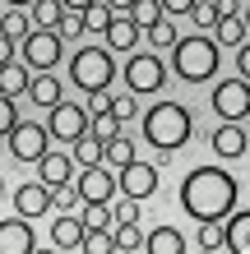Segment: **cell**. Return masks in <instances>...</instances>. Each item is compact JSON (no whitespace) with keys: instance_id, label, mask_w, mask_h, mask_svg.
<instances>
[{"instance_id":"obj_1","label":"cell","mask_w":250,"mask_h":254,"mask_svg":"<svg viewBox=\"0 0 250 254\" xmlns=\"http://www.w3.org/2000/svg\"><path fill=\"white\" fill-rule=\"evenodd\" d=\"M176 199H181L185 217H195V222H227L241 208V181L223 167H195V171H185Z\"/></svg>"},{"instance_id":"obj_2","label":"cell","mask_w":250,"mask_h":254,"mask_svg":"<svg viewBox=\"0 0 250 254\" xmlns=\"http://www.w3.org/2000/svg\"><path fill=\"white\" fill-rule=\"evenodd\" d=\"M190 134H195V116H190L181 102H153V107L144 111V139H149L158 153L185 148Z\"/></svg>"},{"instance_id":"obj_3","label":"cell","mask_w":250,"mask_h":254,"mask_svg":"<svg viewBox=\"0 0 250 254\" xmlns=\"http://www.w3.org/2000/svg\"><path fill=\"white\" fill-rule=\"evenodd\" d=\"M218 65H223V47H213V37H176L171 47V69L181 83H209Z\"/></svg>"},{"instance_id":"obj_4","label":"cell","mask_w":250,"mask_h":254,"mask_svg":"<svg viewBox=\"0 0 250 254\" xmlns=\"http://www.w3.org/2000/svg\"><path fill=\"white\" fill-rule=\"evenodd\" d=\"M111 79H116V61L107 47H79L70 56V83L79 93H102V88H111Z\"/></svg>"},{"instance_id":"obj_5","label":"cell","mask_w":250,"mask_h":254,"mask_svg":"<svg viewBox=\"0 0 250 254\" xmlns=\"http://www.w3.org/2000/svg\"><path fill=\"white\" fill-rule=\"evenodd\" d=\"M14 47H19V56H23L19 65L37 69V74H51V65L61 61V51H65V42L56 37L51 28H33V33H28V37H19Z\"/></svg>"},{"instance_id":"obj_6","label":"cell","mask_w":250,"mask_h":254,"mask_svg":"<svg viewBox=\"0 0 250 254\" xmlns=\"http://www.w3.org/2000/svg\"><path fill=\"white\" fill-rule=\"evenodd\" d=\"M209 107L218 111L223 125H246V111H250V83L246 79H223L209 93Z\"/></svg>"},{"instance_id":"obj_7","label":"cell","mask_w":250,"mask_h":254,"mask_svg":"<svg viewBox=\"0 0 250 254\" xmlns=\"http://www.w3.org/2000/svg\"><path fill=\"white\" fill-rule=\"evenodd\" d=\"M125 83H130V93H163V83H167V65H163V56H153V51L130 56V65H125Z\"/></svg>"},{"instance_id":"obj_8","label":"cell","mask_w":250,"mask_h":254,"mask_svg":"<svg viewBox=\"0 0 250 254\" xmlns=\"http://www.w3.org/2000/svg\"><path fill=\"white\" fill-rule=\"evenodd\" d=\"M116 190H121L125 194V199H153V194H158V167H149V162H125V167L121 171H116Z\"/></svg>"},{"instance_id":"obj_9","label":"cell","mask_w":250,"mask_h":254,"mask_svg":"<svg viewBox=\"0 0 250 254\" xmlns=\"http://www.w3.org/2000/svg\"><path fill=\"white\" fill-rule=\"evenodd\" d=\"M5 139H9V153L19 157V162H37V157L51 148V134H47V125H37V121H19V125H14V129L5 134Z\"/></svg>"},{"instance_id":"obj_10","label":"cell","mask_w":250,"mask_h":254,"mask_svg":"<svg viewBox=\"0 0 250 254\" xmlns=\"http://www.w3.org/2000/svg\"><path fill=\"white\" fill-rule=\"evenodd\" d=\"M47 134L61 143H75L79 134H88V111L79 102H56L51 107V121H47Z\"/></svg>"},{"instance_id":"obj_11","label":"cell","mask_w":250,"mask_h":254,"mask_svg":"<svg viewBox=\"0 0 250 254\" xmlns=\"http://www.w3.org/2000/svg\"><path fill=\"white\" fill-rule=\"evenodd\" d=\"M75 185V194H79V203H111V194H116V176L102 167H83L79 171V181H70Z\"/></svg>"},{"instance_id":"obj_12","label":"cell","mask_w":250,"mask_h":254,"mask_svg":"<svg viewBox=\"0 0 250 254\" xmlns=\"http://www.w3.org/2000/svg\"><path fill=\"white\" fill-rule=\"evenodd\" d=\"M33 250H37L33 222H23V217H5L0 222V254H33Z\"/></svg>"},{"instance_id":"obj_13","label":"cell","mask_w":250,"mask_h":254,"mask_svg":"<svg viewBox=\"0 0 250 254\" xmlns=\"http://www.w3.org/2000/svg\"><path fill=\"white\" fill-rule=\"evenodd\" d=\"M75 181V162H70V153H42L37 157V185H47V190H61Z\"/></svg>"},{"instance_id":"obj_14","label":"cell","mask_w":250,"mask_h":254,"mask_svg":"<svg viewBox=\"0 0 250 254\" xmlns=\"http://www.w3.org/2000/svg\"><path fill=\"white\" fill-rule=\"evenodd\" d=\"M51 208V190L47 185H37V181H28V185H19L14 190V213H19L23 222H33V217H42Z\"/></svg>"},{"instance_id":"obj_15","label":"cell","mask_w":250,"mask_h":254,"mask_svg":"<svg viewBox=\"0 0 250 254\" xmlns=\"http://www.w3.org/2000/svg\"><path fill=\"white\" fill-rule=\"evenodd\" d=\"M209 143L223 162H237V157H246V125H218Z\"/></svg>"},{"instance_id":"obj_16","label":"cell","mask_w":250,"mask_h":254,"mask_svg":"<svg viewBox=\"0 0 250 254\" xmlns=\"http://www.w3.org/2000/svg\"><path fill=\"white\" fill-rule=\"evenodd\" d=\"M223 245L232 254H250V213L246 208H237V213L223 222Z\"/></svg>"},{"instance_id":"obj_17","label":"cell","mask_w":250,"mask_h":254,"mask_svg":"<svg viewBox=\"0 0 250 254\" xmlns=\"http://www.w3.org/2000/svg\"><path fill=\"white\" fill-rule=\"evenodd\" d=\"M102 37H107V51H135L139 42V28L125 19V14H111V23L102 28Z\"/></svg>"},{"instance_id":"obj_18","label":"cell","mask_w":250,"mask_h":254,"mask_svg":"<svg viewBox=\"0 0 250 254\" xmlns=\"http://www.w3.org/2000/svg\"><path fill=\"white\" fill-rule=\"evenodd\" d=\"M28 97H33L42 111H51L56 102H65L61 97V79H56V74H37V79H28Z\"/></svg>"},{"instance_id":"obj_19","label":"cell","mask_w":250,"mask_h":254,"mask_svg":"<svg viewBox=\"0 0 250 254\" xmlns=\"http://www.w3.org/2000/svg\"><path fill=\"white\" fill-rule=\"evenodd\" d=\"M213 47H246V19L241 14H227V19H218L213 23Z\"/></svg>"},{"instance_id":"obj_20","label":"cell","mask_w":250,"mask_h":254,"mask_svg":"<svg viewBox=\"0 0 250 254\" xmlns=\"http://www.w3.org/2000/svg\"><path fill=\"white\" fill-rule=\"evenodd\" d=\"M144 245H149V254H185V236L176 227H153L144 236Z\"/></svg>"},{"instance_id":"obj_21","label":"cell","mask_w":250,"mask_h":254,"mask_svg":"<svg viewBox=\"0 0 250 254\" xmlns=\"http://www.w3.org/2000/svg\"><path fill=\"white\" fill-rule=\"evenodd\" d=\"M28 79H33V69H28V65L5 61V65H0V97H19V93H28Z\"/></svg>"},{"instance_id":"obj_22","label":"cell","mask_w":250,"mask_h":254,"mask_svg":"<svg viewBox=\"0 0 250 254\" xmlns=\"http://www.w3.org/2000/svg\"><path fill=\"white\" fill-rule=\"evenodd\" d=\"M51 241H56V250H75V245L83 241L79 217H75V213H61V217L51 222Z\"/></svg>"},{"instance_id":"obj_23","label":"cell","mask_w":250,"mask_h":254,"mask_svg":"<svg viewBox=\"0 0 250 254\" xmlns=\"http://www.w3.org/2000/svg\"><path fill=\"white\" fill-rule=\"evenodd\" d=\"M125 162H135V143H130L125 134L102 139V167H125Z\"/></svg>"},{"instance_id":"obj_24","label":"cell","mask_w":250,"mask_h":254,"mask_svg":"<svg viewBox=\"0 0 250 254\" xmlns=\"http://www.w3.org/2000/svg\"><path fill=\"white\" fill-rule=\"evenodd\" d=\"M23 14H28V28H56V19H61V0H33Z\"/></svg>"},{"instance_id":"obj_25","label":"cell","mask_w":250,"mask_h":254,"mask_svg":"<svg viewBox=\"0 0 250 254\" xmlns=\"http://www.w3.org/2000/svg\"><path fill=\"white\" fill-rule=\"evenodd\" d=\"M79 227L83 231H111V203H83Z\"/></svg>"},{"instance_id":"obj_26","label":"cell","mask_w":250,"mask_h":254,"mask_svg":"<svg viewBox=\"0 0 250 254\" xmlns=\"http://www.w3.org/2000/svg\"><path fill=\"white\" fill-rule=\"evenodd\" d=\"M70 162H79V167H97V162H102V139H97V134H79V139H75V157H70Z\"/></svg>"},{"instance_id":"obj_27","label":"cell","mask_w":250,"mask_h":254,"mask_svg":"<svg viewBox=\"0 0 250 254\" xmlns=\"http://www.w3.org/2000/svg\"><path fill=\"white\" fill-rule=\"evenodd\" d=\"M176 37H181V33H176V23H171V19H153V23H149V47L171 51V47H176Z\"/></svg>"},{"instance_id":"obj_28","label":"cell","mask_w":250,"mask_h":254,"mask_svg":"<svg viewBox=\"0 0 250 254\" xmlns=\"http://www.w3.org/2000/svg\"><path fill=\"white\" fill-rule=\"evenodd\" d=\"M33 28H28V14L23 9H5L0 14V37H9V42H19V37H28Z\"/></svg>"},{"instance_id":"obj_29","label":"cell","mask_w":250,"mask_h":254,"mask_svg":"<svg viewBox=\"0 0 250 254\" xmlns=\"http://www.w3.org/2000/svg\"><path fill=\"white\" fill-rule=\"evenodd\" d=\"M125 19L135 23V28H149L153 19H163V5H158V0H135V5L125 9Z\"/></svg>"},{"instance_id":"obj_30","label":"cell","mask_w":250,"mask_h":254,"mask_svg":"<svg viewBox=\"0 0 250 254\" xmlns=\"http://www.w3.org/2000/svg\"><path fill=\"white\" fill-rule=\"evenodd\" d=\"M139 245H144V231H139V227H116V236H111V250L139 254Z\"/></svg>"},{"instance_id":"obj_31","label":"cell","mask_w":250,"mask_h":254,"mask_svg":"<svg viewBox=\"0 0 250 254\" xmlns=\"http://www.w3.org/2000/svg\"><path fill=\"white\" fill-rule=\"evenodd\" d=\"M79 250H83V254H116V250H111V231H83Z\"/></svg>"},{"instance_id":"obj_32","label":"cell","mask_w":250,"mask_h":254,"mask_svg":"<svg viewBox=\"0 0 250 254\" xmlns=\"http://www.w3.org/2000/svg\"><path fill=\"white\" fill-rule=\"evenodd\" d=\"M111 116H116V121H135V116H139L135 93H116V97H111Z\"/></svg>"},{"instance_id":"obj_33","label":"cell","mask_w":250,"mask_h":254,"mask_svg":"<svg viewBox=\"0 0 250 254\" xmlns=\"http://www.w3.org/2000/svg\"><path fill=\"white\" fill-rule=\"evenodd\" d=\"M111 222H116V227H139V203H135V199L111 203Z\"/></svg>"},{"instance_id":"obj_34","label":"cell","mask_w":250,"mask_h":254,"mask_svg":"<svg viewBox=\"0 0 250 254\" xmlns=\"http://www.w3.org/2000/svg\"><path fill=\"white\" fill-rule=\"evenodd\" d=\"M88 134H97V139H111V134H121V121L107 111V116H88Z\"/></svg>"},{"instance_id":"obj_35","label":"cell","mask_w":250,"mask_h":254,"mask_svg":"<svg viewBox=\"0 0 250 254\" xmlns=\"http://www.w3.org/2000/svg\"><path fill=\"white\" fill-rule=\"evenodd\" d=\"M107 23H111V9H102V5H88L83 9V33H102Z\"/></svg>"},{"instance_id":"obj_36","label":"cell","mask_w":250,"mask_h":254,"mask_svg":"<svg viewBox=\"0 0 250 254\" xmlns=\"http://www.w3.org/2000/svg\"><path fill=\"white\" fill-rule=\"evenodd\" d=\"M223 245V222H199V250H218Z\"/></svg>"},{"instance_id":"obj_37","label":"cell","mask_w":250,"mask_h":254,"mask_svg":"<svg viewBox=\"0 0 250 254\" xmlns=\"http://www.w3.org/2000/svg\"><path fill=\"white\" fill-rule=\"evenodd\" d=\"M190 19H195L199 28H213V23H218V9H213V0H195V5H190Z\"/></svg>"},{"instance_id":"obj_38","label":"cell","mask_w":250,"mask_h":254,"mask_svg":"<svg viewBox=\"0 0 250 254\" xmlns=\"http://www.w3.org/2000/svg\"><path fill=\"white\" fill-rule=\"evenodd\" d=\"M75 203H79L75 185H61V190H51V208H61V213H75Z\"/></svg>"},{"instance_id":"obj_39","label":"cell","mask_w":250,"mask_h":254,"mask_svg":"<svg viewBox=\"0 0 250 254\" xmlns=\"http://www.w3.org/2000/svg\"><path fill=\"white\" fill-rule=\"evenodd\" d=\"M19 125V111H14V97H0V139Z\"/></svg>"},{"instance_id":"obj_40","label":"cell","mask_w":250,"mask_h":254,"mask_svg":"<svg viewBox=\"0 0 250 254\" xmlns=\"http://www.w3.org/2000/svg\"><path fill=\"white\" fill-rule=\"evenodd\" d=\"M83 111H88V116H107V111H111V93H107V88H102V93H88Z\"/></svg>"},{"instance_id":"obj_41","label":"cell","mask_w":250,"mask_h":254,"mask_svg":"<svg viewBox=\"0 0 250 254\" xmlns=\"http://www.w3.org/2000/svg\"><path fill=\"white\" fill-rule=\"evenodd\" d=\"M237 79L250 83V51H246V47H237Z\"/></svg>"},{"instance_id":"obj_42","label":"cell","mask_w":250,"mask_h":254,"mask_svg":"<svg viewBox=\"0 0 250 254\" xmlns=\"http://www.w3.org/2000/svg\"><path fill=\"white\" fill-rule=\"evenodd\" d=\"M158 5H163V14H190L195 0H158Z\"/></svg>"},{"instance_id":"obj_43","label":"cell","mask_w":250,"mask_h":254,"mask_svg":"<svg viewBox=\"0 0 250 254\" xmlns=\"http://www.w3.org/2000/svg\"><path fill=\"white\" fill-rule=\"evenodd\" d=\"M97 5H102V9H111V14H125L135 0H97Z\"/></svg>"},{"instance_id":"obj_44","label":"cell","mask_w":250,"mask_h":254,"mask_svg":"<svg viewBox=\"0 0 250 254\" xmlns=\"http://www.w3.org/2000/svg\"><path fill=\"white\" fill-rule=\"evenodd\" d=\"M5 61H14V42H9V37H0V65H5Z\"/></svg>"},{"instance_id":"obj_45","label":"cell","mask_w":250,"mask_h":254,"mask_svg":"<svg viewBox=\"0 0 250 254\" xmlns=\"http://www.w3.org/2000/svg\"><path fill=\"white\" fill-rule=\"evenodd\" d=\"M88 5H97V0H61V9H79V14H83Z\"/></svg>"},{"instance_id":"obj_46","label":"cell","mask_w":250,"mask_h":254,"mask_svg":"<svg viewBox=\"0 0 250 254\" xmlns=\"http://www.w3.org/2000/svg\"><path fill=\"white\" fill-rule=\"evenodd\" d=\"M5 5H9V9H28L33 0H5Z\"/></svg>"},{"instance_id":"obj_47","label":"cell","mask_w":250,"mask_h":254,"mask_svg":"<svg viewBox=\"0 0 250 254\" xmlns=\"http://www.w3.org/2000/svg\"><path fill=\"white\" fill-rule=\"evenodd\" d=\"M33 254H61V250H33Z\"/></svg>"},{"instance_id":"obj_48","label":"cell","mask_w":250,"mask_h":254,"mask_svg":"<svg viewBox=\"0 0 250 254\" xmlns=\"http://www.w3.org/2000/svg\"><path fill=\"white\" fill-rule=\"evenodd\" d=\"M199 254H218V250H199Z\"/></svg>"},{"instance_id":"obj_49","label":"cell","mask_w":250,"mask_h":254,"mask_svg":"<svg viewBox=\"0 0 250 254\" xmlns=\"http://www.w3.org/2000/svg\"><path fill=\"white\" fill-rule=\"evenodd\" d=\"M0 194H5V181H0Z\"/></svg>"},{"instance_id":"obj_50","label":"cell","mask_w":250,"mask_h":254,"mask_svg":"<svg viewBox=\"0 0 250 254\" xmlns=\"http://www.w3.org/2000/svg\"><path fill=\"white\" fill-rule=\"evenodd\" d=\"M116 254H125V250H116Z\"/></svg>"}]
</instances>
